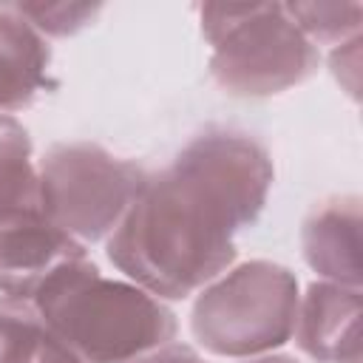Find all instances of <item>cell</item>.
I'll list each match as a JSON object with an SVG mask.
<instances>
[{
  "instance_id": "10",
  "label": "cell",
  "mask_w": 363,
  "mask_h": 363,
  "mask_svg": "<svg viewBox=\"0 0 363 363\" xmlns=\"http://www.w3.org/2000/svg\"><path fill=\"white\" fill-rule=\"evenodd\" d=\"M48 40L11 3H0V113L31 108L48 88Z\"/></svg>"
},
{
  "instance_id": "8",
  "label": "cell",
  "mask_w": 363,
  "mask_h": 363,
  "mask_svg": "<svg viewBox=\"0 0 363 363\" xmlns=\"http://www.w3.org/2000/svg\"><path fill=\"white\" fill-rule=\"evenodd\" d=\"M85 255V244L57 224L37 218L0 230V295L34 301L40 286L68 261Z\"/></svg>"
},
{
  "instance_id": "6",
  "label": "cell",
  "mask_w": 363,
  "mask_h": 363,
  "mask_svg": "<svg viewBox=\"0 0 363 363\" xmlns=\"http://www.w3.org/2000/svg\"><path fill=\"white\" fill-rule=\"evenodd\" d=\"M173 167L201 182L227 207L238 230L261 216L275 176L267 147L250 133L227 128H207L193 136L173 159Z\"/></svg>"
},
{
  "instance_id": "13",
  "label": "cell",
  "mask_w": 363,
  "mask_h": 363,
  "mask_svg": "<svg viewBox=\"0 0 363 363\" xmlns=\"http://www.w3.org/2000/svg\"><path fill=\"white\" fill-rule=\"evenodd\" d=\"M48 329L34 303L0 295V363H28Z\"/></svg>"
},
{
  "instance_id": "18",
  "label": "cell",
  "mask_w": 363,
  "mask_h": 363,
  "mask_svg": "<svg viewBox=\"0 0 363 363\" xmlns=\"http://www.w3.org/2000/svg\"><path fill=\"white\" fill-rule=\"evenodd\" d=\"M241 363H303L292 354H278V352H269V354H258V357H247Z\"/></svg>"
},
{
  "instance_id": "1",
  "label": "cell",
  "mask_w": 363,
  "mask_h": 363,
  "mask_svg": "<svg viewBox=\"0 0 363 363\" xmlns=\"http://www.w3.org/2000/svg\"><path fill=\"white\" fill-rule=\"evenodd\" d=\"M238 224L179 167L147 173L133 204L105 238L111 264L159 301L201 292L235 261Z\"/></svg>"
},
{
  "instance_id": "12",
  "label": "cell",
  "mask_w": 363,
  "mask_h": 363,
  "mask_svg": "<svg viewBox=\"0 0 363 363\" xmlns=\"http://www.w3.org/2000/svg\"><path fill=\"white\" fill-rule=\"evenodd\" d=\"M284 9L315 48H337L360 37L363 3H284Z\"/></svg>"
},
{
  "instance_id": "14",
  "label": "cell",
  "mask_w": 363,
  "mask_h": 363,
  "mask_svg": "<svg viewBox=\"0 0 363 363\" xmlns=\"http://www.w3.org/2000/svg\"><path fill=\"white\" fill-rule=\"evenodd\" d=\"M43 37H74L88 28L99 14V3H11Z\"/></svg>"
},
{
  "instance_id": "2",
  "label": "cell",
  "mask_w": 363,
  "mask_h": 363,
  "mask_svg": "<svg viewBox=\"0 0 363 363\" xmlns=\"http://www.w3.org/2000/svg\"><path fill=\"white\" fill-rule=\"evenodd\" d=\"M45 329L82 363H130L173 343V309L133 281L105 278L88 255L60 267L34 295Z\"/></svg>"
},
{
  "instance_id": "9",
  "label": "cell",
  "mask_w": 363,
  "mask_h": 363,
  "mask_svg": "<svg viewBox=\"0 0 363 363\" xmlns=\"http://www.w3.org/2000/svg\"><path fill=\"white\" fill-rule=\"evenodd\" d=\"M301 250L323 281L360 289V199L332 196L315 204L301 224Z\"/></svg>"
},
{
  "instance_id": "15",
  "label": "cell",
  "mask_w": 363,
  "mask_h": 363,
  "mask_svg": "<svg viewBox=\"0 0 363 363\" xmlns=\"http://www.w3.org/2000/svg\"><path fill=\"white\" fill-rule=\"evenodd\" d=\"M329 68H332V77L337 79L340 91H346V96L357 102V88H360V37H352L343 45L332 48Z\"/></svg>"
},
{
  "instance_id": "16",
  "label": "cell",
  "mask_w": 363,
  "mask_h": 363,
  "mask_svg": "<svg viewBox=\"0 0 363 363\" xmlns=\"http://www.w3.org/2000/svg\"><path fill=\"white\" fill-rule=\"evenodd\" d=\"M130 363H207L196 349L182 346V343H164L159 349L145 352L142 357L130 360Z\"/></svg>"
},
{
  "instance_id": "11",
  "label": "cell",
  "mask_w": 363,
  "mask_h": 363,
  "mask_svg": "<svg viewBox=\"0 0 363 363\" xmlns=\"http://www.w3.org/2000/svg\"><path fill=\"white\" fill-rule=\"evenodd\" d=\"M37 218L45 216L31 136L23 122L0 113V230Z\"/></svg>"
},
{
  "instance_id": "17",
  "label": "cell",
  "mask_w": 363,
  "mask_h": 363,
  "mask_svg": "<svg viewBox=\"0 0 363 363\" xmlns=\"http://www.w3.org/2000/svg\"><path fill=\"white\" fill-rule=\"evenodd\" d=\"M28 363H82L65 343H60L51 332L45 335V340H43V346L37 349V354L28 360Z\"/></svg>"
},
{
  "instance_id": "3",
  "label": "cell",
  "mask_w": 363,
  "mask_h": 363,
  "mask_svg": "<svg viewBox=\"0 0 363 363\" xmlns=\"http://www.w3.org/2000/svg\"><path fill=\"white\" fill-rule=\"evenodd\" d=\"M210 45V77L230 96H275L318 74L320 48L292 23L284 3L199 6Z\"/></svg>"
},
{
  "instance_id": "5",
  "label": "cell",
  "mask_w": 363,
  "mask_h": 363,
  "mask_svg": "<svg viewBox=\"0 0 363 363\" xmlns=\"http://www.w3.org/2000/svg\"><path fill=\"white\" fill-rule=\"evenodd\" d=\"M37 167L45 221L79 244L105 241L147 176L136 162L94 142H60L48 147Z\"/></svg>"
},
{
  "instance_id": "4",
  "label": "cell",
  "mask_w": 363,
  "mask_h": 363,
  "mask_svg": "<svg viewBox=\"0 0 363 363\" xmlns=\"http://www.w3.org/2000/svg\"><path fill=\"white\" fill-rule=\"evenodd\" d=\"M190 332L218 357H258L292 340L298 278L275 261H247L196 292Z\"/></svg>"
},
{
  "instance_id": "7",
  "label": "cell",
  "mask_w": 363,
  "mask_h": 363,
  "mask_svg": "<svg viewBox=\"0 0 363 363\" xmlns=\"http://www.w3.org/2000/svg\"><path fill=\"white\" fill-rule=\"evenodd\" d=\"M315 363H360V289L315 281L298 301L292 332Z\"/></svg>"
}]
</instances>
